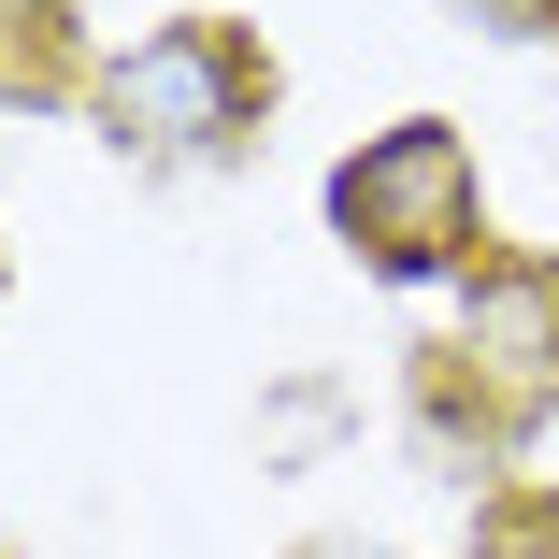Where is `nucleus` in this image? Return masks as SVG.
Segmentation results:
<instances>
[{"label":"nucleus","mask_w":559,"mask_h":559,"mask_svg":"<svg viewBox=\"0 0 559 559\" xmlns=\"http://www.w3.org/2000/svg\"><path fill=\"white\" fill-rule=\"evenodd\" d=\"M460 15L502 29V44H545V29H559V0H460Z\"/></svg>","instance_id":"4"},{"label":"nucleus","mask_w":559,"mask_h":559,"mask_svg":"<svg viewBox=\"0 0 559 559\" xmlns=\"http://www.w3.org/2000/svg\"><path fill=\"white\" fill-rule=\"evenodd\" d=\"M430 373L474 388L488 444H502L531 402H559V259H545V245L474 259V273H460V345H430Z\"/></svg>","instance_id":"3"},{"label":"nucleus","mask_w":559,"mask_h":559,"mask_svg":"<svg viewBox=\"0 0 559 559\" xmlns=\"http://www.w3.org/2000/svg\"><path fill=\"white\" fill-rule=\"evenodd\" d=\"M301 559H416V545H388V531H316Z\"/></svg>","instance_id":"5"},{"label":"nucleus","mask_w":559,"mask_h":559,"mask_svg":"<svg viewBox=\"0 0 559 559\" xmlns=\"http://www.w3.org/2000/svg\"><path fill=\"white\" fill-rule=\"evenodd\" d=\"M72 15V0H0V29H58Z\"/></svg>","instance_id":"6"},{"label":"nucleus","mask_w":559,"mask_h":559,"mask_svg":"<svg viewBox=\"0 0 559 559\" xmlns=\"http://www.w3.org/2000/svg\"><path fill=\"white\" fill-rule=\"evenodd\" d=\"M330 230L373 287H460L488 259V173H474V130L444 116H402L373 130L345 173H330Z\"/></svg>","instance_id":"2"},{"label":"nucleus","mask_w":559,"mask_h":559,"mask_svg":"<svg viewBox=\"0 0 559 559\" xmlns=\"http://www.w3.org/2000/svg\"><path fill=\"white\" fill-rule=\"evenodd\" d=\"M86 116H100V144L144 158V173H201V158H245V144H259L273 58H259V29H230V15H173V29H144L130 58L86 72Z\"/></svg>","instance_id":"1"}]
</instances>
